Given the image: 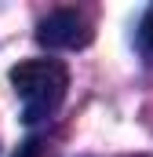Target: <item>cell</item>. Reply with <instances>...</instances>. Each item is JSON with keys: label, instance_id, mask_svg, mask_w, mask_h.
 Instances as JSON below:
<instances>
[{"label": "cell", "instance_id": "cell-3", "mask_svg": "<svg viewBox=\"0 0 153 157\" xmlns=\"http://www.w3.org/2000/svg\"><path fill=\"white\" fill-rule=\"evenodd\" d=\"M139 44H142V51L153 59V7L146 11V18H142V29H139Z\"/></svg>", "mask_w": 153, "mask_h": 157}, {"label": "cell", "instance_id": "cell-2", "mask_svg": "<svg viewBox=\"0 0 153 157\" xmlns=\"http://www.w3.org/2000/svg\"><path fill=\"white\" fill-rule=\"evenodd\" d=\"M37 40L44 48H66V51H76V48H88L95 40V26L84 11L76 7H58L51 15H44L37 22Z\"/></svg>", "mask_w": 153, "mask_h": 157}, {"label": "cell", "instance_id": "cell-5", "mask_svg": "<svg viewBox=\"0 0 153 157\" xmlns=\"http://www.w3.org/2000/svg\"><path fill=\"white\" fill-rule=\"evenodd\" d=\"M131 157H146V154H131Z\"/></svg>", "mask_w": 153, "mask_h": 157}, {"label": "cell", "instance_id": "cell-4", "mask_svg": "<svg viewBox=\"0 0 153 157\" xmlns=\"http://www.w3.org/2000/svg\"><path fill=\"white\" fill-rule=\"evenodd\" d=\"M40 150H44V143H40V139H29V143H22V150L15 157H40Z\"/></svg>", "mask_w": 153, "mask_h": 157}, {"label": "cell", "instance_id": "cell-1", "mask_svg": "<svg viewBox=\"0 0 153 157\" xmlns=\"http://www.w3.org/2000/svg\"><path fill=\"white\" fill-rule=\"evenodd\" d=\"M11 84L15 95L22 99V121L40 124L62 106L69 88V70L58 59H26L11 70Z\"/></svg>", "mask_w": 153, "mask_h": 157}]
</instances>
